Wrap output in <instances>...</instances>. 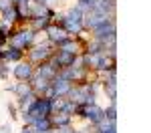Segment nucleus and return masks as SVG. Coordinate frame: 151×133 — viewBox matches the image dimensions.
<instances>
[{
    "label": "nucleus",
    "mask_w": 151,
    "mask_h": 133,
    "mask_svg": "<svg viewBox=\"0 0 151 133\" xmlns=\"http://www.w3.org/2000/svg\"><path fill=\"white\" fill-rule=\"evenodd\" d=\"M50 101H36L35 107L28 111V115H30V119H36V117H47L48 113H50Z\"/></svg>",
    "instance_id": "1"
},
{
    "label": "nucleus",
    "mask_w": 151,
    "mask_h": 133,
    "mask_svg": "<svg viewBox=\"0 0 151 133\" xmlns=\"http://www.w3.org/2000/svg\"><path fill=\"white\" fill-rule=\"evenodd\" d=\"M83 113H85L87 117H91L93 121H99L101 117H103V111H101L99 107H85V109H83Z\"/></svg>",
    "instance_id": "2"
},
{
    "label": "nucleus",
    "mask_w": 151,
    "mask_h": 133,
    "mask_svg": "<svg viewBox=\"0 0 151 133\" xmlns=\"http://www.w3.org/2000/svg\"><path fill=\"white\" fill-rule=\"evenodd\" d=\"M30 40H32V32H20V36L12 38V42H14L16 47H24V45L30 42Z\"/></svg>",
    "instance_id": "3"
},
{
    "label": "nucleus",
    "mask_w": 151,
    "mask_h": 133,
    "mask_svg": "<svg viewBox=\"0 0 151 133\" xmlns=\"http://www.w3.org/2000/svg\"><path fill=\"white\" fill-rule=\"evenodd\" d=\"M14 73H16L18 79H28V77H30V67H28V65H18Z\"/></svg>",
    "instance_id": "4"
},
{
    "label": "nucleus",
    "mask_w": 151,
    "mask_h": 133,
    "mask_svg": "<svg viewBox=\"0 0 151 133\" xmlns=\"http://www.w3.org/2000/svg\"><path fill=\"white\" fill-rule=\"evenodd\" d=\"M48 35H50L52 40H60V42H63V40H67V38H65V30L55 28V26H52V28H48Z\"/></svg>",
    "instance_id": "5"
},
{
    "label": "nucleus",
    "mask_w": 151,
    "mask_h": 133,
    "mask_svg": "<svg viewBox=\"0 0 151 133\" xmlns=\"http://www.w3.org/2000/svg\"><path fill=\"white\" fill-rule=\"evenodd\" d=\"M55 91H57L58 95H63V93H67V91H70V85H69V81H58L57 85H55Z\"/></svg>",
    "instance_id": "6"
},
{
    "label": "nucleus",
    "mask_w": 151,
    "mask_h": 133,
    "mask_svg": "<svg viewBox=\"0 0 151 133\" xmlns=\"http://www.w3.org/2000/svg\"><path fill=\"white\" fill-rule=\"evenodd\" d=\"M36 129H40V131H48V129H50L48 119H45V117H42V119H38V121H36Z\"/></svg>",
    "instance_id": "7"
},
{
    "label": "nucleus",
    "mask_w": 151,
    "mask_h": 133,
    "mask_svg": "<svg viewBox=\"0 0 151 133\" xmlns=\"http://www.w3.org/2000/svg\"><path fill=\"white\" fill-rule=\"evenodd\" d=\"M55 123H57V125H67V123H69V115H67V113H58L57 117H55Z\"/></svg>",
    "instance_id": "8"
},
{
    "label": "nucleus",
    "mask_w": 151,
    "mask_h": 133,
    "mask_svg": "<svg viewBox=\"0 0 151 133\" xmlns=\"http://www.w3.org/2000/svg\"><path fill=\"white\" fill-rule=\"evenodd\" d=\"M40 75H42V79H47V77H52V75H55V69H52L50 65H45V67L40 69Z\"/></svg>",
    "instance_id": "9"
},
{
    "label": "nucleus",
    "mask_w": 151,
    "mask_h": 133,
    "mask_svg": "<svg viewBox=\"0 0 151 133\" xmlns=\"http://www.w3.org/2000/svg\"><path fill=\"white\" fill-rule=\"evenodd\" d=\"M47 55H48L47 47H38V48H36V52H32V57H35V59H40V57H42V59H45V57H47Z\"/></svg>",
    "instance_id": "10"
},
{
    "label": "nucleus",
    "mask_w": 151,
    "mask_h": 133,
    "mask_svg": "<svg viewBox=\"0 0 151 133\" xmlns=\"http://www.w3.org/2000/svg\"><path fill=\"white\" fill-rule=\"evenodd\" d=\"M58 63H63V65H73V55L63 52V55H60V59H58Z\"/></svg>",
    "instance_id": "11"
},
{
    "label": "nucleus",
    "mask_w": 151,
    "mask_h": 133,
    "mask_svg": "<svg viewBox=\"0 0 151 133\" xmlns=\"http://www.w3.org/2000/svg\"><path fill=\"white\" fill-rule=\"evenodd\" d=\"M6 57H8V59H12V60H16L18 57H20V52H18V50H12V52H6Z\"/></svg>",
    "instance_id": "12"
},
{
    "label": "nucleus",
    "mask_w": 151,
    "mask_h": 133,
    "mask_svg": "<svg viewBox=\"0 0 151 133\" xmlns=\"http://www.w3.org/2000/svg\"><path fill=\"white\" fill-rule=\"evenodd\" d=\"M83 4L81 6H95V2H97V0H81Z\"/></svg>",
    "instance_id": "13"
},
{
    "label": "nucleus",
    "mask_w": 151,
    "mask_h": 133,
    "mask_svg": "<svg viewBox=\"0 0 151 133\" xmlns=\"http://www.w3.org/2000/svg\"><path fill=\"white\" fill-rule=\"evenodd\" d=\"M101 133H115V129H113V127H111V129H103Z\"/></svg>",
    "instance_id": "14"
},
{
    "label": "nucleus",
    "mask_w": 151,
    "mask_h": 133,
    "mask_svg": "<svg viewBox=\"0 0 151 133\" xmlns=\"http://www.w3.org/2000/svg\"><path fill=\"white\" fill-rule=\"evenodd\" d=\"M24 133H32V131H26V129H24Z\"/></svg>",
    "instance_id": "15"
}]
</instances>
